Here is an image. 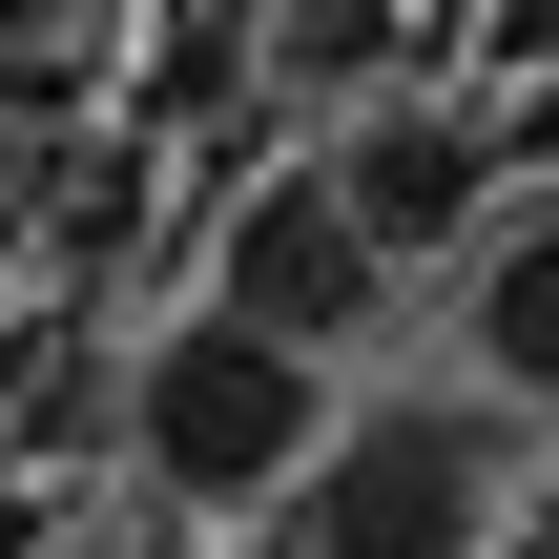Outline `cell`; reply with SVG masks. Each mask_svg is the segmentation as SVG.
Masks as SVG:
<instances>
[{"label": "cell", "instance_id": "obj_5", "mask_svg": "<svg viewBox=\"0 0 559 559\" xmlns=\"http://www.w3.org/2000/svg\"><path fill=\"white\" fill-rule=\"evenodd\" d=\"M456 353H477V394L559 415V207H498L456 249Z\"/></svg>", "mask_w": 559, "mask_h": 559}, {"label": "cell", "instance_id": "obj_1", "mask_svg": "<svg viewBox=\"0 0 559 559\" xmlns=\"http://www.w3.org/2000/svg\"><path fill=\"white\" fill-rule=\"evenodd\" d=\"M332 415H353L332 353H270V332H228V311H187V332L124 353V477L187 498V519H270Z\"/></svg>", "mask_w": 559, "mask_h": 559}, {"label": "cell", "instance_id": "obj_3", "mask_svg": "<svg viewBox=\"0 0 559 559\" xmlns=\"http://www.w3.org/2000/svg\"><path fill=\"white\" fill-rule=\"evenodd\" d=\"M373 249H353V207H332V166H270V187H228V228H207V311L228 332H270V353H353L373 332Z\"/></svg>", "mask_w": 559, "mask_h": 559}, {"label": "cell", "instance_id": "obj_2", "mask_svg": "<svg viewBox=\"0 0 559 559\" xmlns=\"http://www.w3.org/2000/svg\"><path fill=\"white\" fill-rule=\"evenodd\" d=\"M270 519H290V559H498V436H477L456 394L332 415Z\"/></svg>", "mask_w": 559, "mask_h": 559}, {"label": "cell", "instance_id": "obj_6", "mask_svg": "<svg viewBox=\"0 0 559 559\" xmlns=\"http://www.w3.org/2000/svg\"><path fill=\"white\" fill-rule=\"evenodd\" d=\"M270 41H290V62H311V83H353V62H373V41H394V0H290V21H270Z\"/></svg>", "mask_w": 559, "mask_h": 559}, {"label": "cell", "instance_id": "obj_4", "mask_svg": "<svg viewBox=\"0 0 559 559\" xmlns=\"http://www.w3.org/2000/svg\"><path fill=\"white\" fill-rule=\"evenodd\" d=\"M332 207H353L373 270H456V249L498 228V124H477V104H353Z\"/></svg>", "mask_w": 559, "mask_h": 559}, {"label": "cell", "instance_id": "obj_7", "mask_svg": "<svg viewBox=\"0 0 559 559\" xmlns=\"http://www.w3.org/2000/svg\"><path fill=\"white\" fill-rule=\"evenodd\" d=\"M0 559H41V498H21V477H0Z\"/></svg>", "mask_w": 559, "mask_h": 559}]
</instances>
